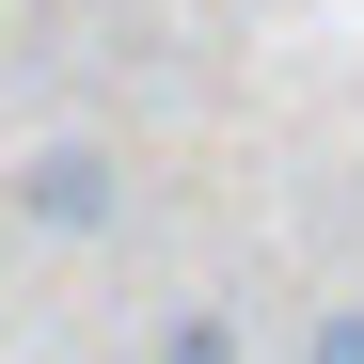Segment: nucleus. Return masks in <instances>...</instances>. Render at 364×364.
<instances>
[{
	"mask_svg": "<svg viewBox=\"0 0 364 364\" xmlns=\"http://www.w3.org/2000/svg\"><path fill=\"white\" fill-rule=\"evenodd\" d=\"M143 364H237V317H222V301H191V317L143 333Z\"/></svg>",
	"mask_w": 364,
	"mask_h": 364,
	"instance_id": "f03ea898",
	"label": "nucleus"
},
{
	"mask_svg": "<svg viewBox=\"0 0 364 364\" xmlns=\"http://www.w3.org/2000/svg\"><path fill=\"white\" fill-rule=\"evenodd\" d=\"M16 222H32V237H95V222H111V159H95V143H32V159H16Z\"/></svg>",
	"mask_w": 364,
	"mask_h": 364,
	"instance_id": "f257e3e1",
	"label": "nucleus"
},
{
	"mask_svg": "<svg viewBox=\"0 0 364 364\" xmlns=\"http://www.w3.org/2000/svg\"><path fill=\"white\" fill-rule=\"evenodd\" d=\"M301 364H364V301H317V333H301Z\"/></svg>",
	"mask_w": 364,
	"mask_h": 364,
	"instance_id": "7ed1b4c3",
	"label": "nucleus"
}]
</instances>
